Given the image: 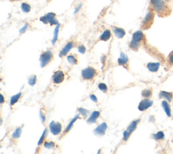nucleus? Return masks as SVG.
<instances>
[{
	"mask_svg": "<svg viewBox=\"0 0 173 154\" xmlns=\"http://www.w3.org/2000/svg\"><path fill=\"white\" fill-rule=\"evenodd\" d=\"M12 1H20V0H10Z\"/></svg>",
	"mask_w": 173,
	"mask_h": 154,
	"instance_id": "43",
	"label": "nucleus"
},
{
	"mask_svg": "<svg viewBox=\"0 0 173 154\" xmlns=\"http://www.w3.org/2000/svg\"><path fill=\"white\" fill-rule=\"evenodd\" d=\"M164 1H166V3H168V2H170V1H172V0H164Z\"/></svg>",
	"mask_w": 173,
	"mask_h": 154,
	"instance_id": "42",
	"label": "nucleus"
},
{
	"mask_svg": "<svg viewBox=\"0 0 173 154\" xmlns=\"http://www.w3.org/2000/svg\"><path fill=\"white\" fill-rule=\"evenodd\" d=\"M160 97L161 98L166 99L168 102H170L172 99V93L168 92L166 91H161L160 93Z\"/></svg>",
	"mask_w": 173,
	"mask_h": 154,
	"instance_id": "20",
	"label": "nucleus"
},
{
	"mask_svg": "<svg viewBox=\"0 0 173 154\" xmlns=\"http://www.w3.org/2000/svg\"><path fill=\"white\" fill-rule=\"evenodd\" d=\"M49 128H50V132H52V134L55 136L58 135V134L62 132V126L61 123L56 122H54V121H52V122H50Z\"/></svg>",
	"mask_w": 173,
	"mask_h": 154,
	"instance_id": "6",
	"label": "nucleus"
},
{
	"mask_svg": "<svg viewBox=\"0 0 173 154\" xmlns=\"http://www.w3.org/2000/svg\"><path fill=\"white\" fill-rule=\"evenodd\" d=\"M28 83L31 86H33L34 85H35L37 83V76L35 75H31L28 79Z\"/></svg>",
	"mask_w": 173,
	"mask_h": 154,
	"instance_id": "29",
	"label": "nucleus"
},
{
	"mask_svg": "<svg viewBox=\"0 0 173 154\" xmlns=\"http://www.w3.org/2000/svg\"><path fill=\"white\" fill-rule=\"evenodd\" d=\"M107 128H108L107 124L105 122H103L94 130L93 132L96 135H104L107 130Z\"/></svg>",
	"mask_w": 173,
	"mask_h": 154,
	"instance_id": "10",
	"label": "nucleus"
},
{
	"mask_svg": "<svg viewBox=\"0 0 173 154\" xmlns=\"http://www.w3.org/2000/svg\"><path fill=\"white\" fill-rule=\"evenodd\" d=\"M40 117H41V122L43 123H44L45 121V116L43 113H42L41 112H40Z\"/></svg>",
	"mask_w": 173,
	"mask_h": 154,
	"instance_id": "38",
	"label": "nucleus"
},
{
	"mask_svg": "<svg viewBox=\"0 0 173 154\" xmlns=\"http://www.w3.org/2000/svg\"><path fill=\"white\" fill-rule=\"evenodd\" d=\"M130 136H131V134H130L127 130H126L125 131H124V132H123V140L124 141H128V139L129 138Z\"/></svg>",
	"mask_w": 173,
	"mask_h": 154,
	"instance_id": "34",
	"label": "nucleus"
},
{
	"mask_svg": "<svg viewBox=\"0 0 173 154\" xmlns=\"http://www.w3.org/2000/svg\"><path fill=\"white\" fill-rule=\"evenodd\" d=\"M153 18H154V13L152 11H149L147 12L146 16H145L142 23V27L143 29H149L152 25Z\"/></svg>",
	"mask_w": 173,
	"mask_h": 154,
	"instance_id": "5",
	"label": "nucleus"
},
{
	"mask_svg": "<svg viewBox=\"0 0 173 154\" xmlns=\"http://www.w3.org/2000/svg\"><path fill=\"white\" fill-rule=\"evenodd\" d=\"M100 116V112L98 111H95L92 112V114L90 115L89 118L87 119V122L89 124H93V123L96 122L97 119H98Z\"/></svg>",
	"mask_w": 173,
	"mask_h": 154,
	"instance_id": "13",
	"label": "nucleus"
},
{
	"mask_svg": "<svg viewBox=\"0 0 173 154\" xmlns=\"http://www.w3.org/2000/svg\"><path fill=\"white\" fill-rule=\"evenodd\" d=\"M74 46V42L73 41H71V42H69L67 43L66 44V46L62 48L61 51L60 52V57H64V56H65L66 55H67V54L69 53V52L71 51L72 50V48H73Z\"/></svg>",
	"mask_w": 173,
	"mask_h": 154,
	"instance_id": "9",
	"label": "nucleus"
},
{
	"mask_svg": "<svg viewBox=\"0 0 173 154\" xmlns=\"http://www.w3.org/2000/svg\"><path fill=\"white\" fill-rule=\"evenodd\" d=\"M98 75L97 71L94 68L89 67L85 68L81 71V76L85 80H91Z\"/></svg>",
	"mask_w": 173,
	"mask_h": 154,
	"instance_id": "4",
	"label": "nucleus"
},
{
	"mask_svg": "<svg viewBox=\"0 0 173 154\" xmlns=\"http://www.w3.org/2000/svg\"><path fill=\"white\" fill-rule=\"evenodd\" d=\"M110 38H111V31L108 29H106L100 36V40L101 41H104V42H107L110 40Z\"/></svg>",
	"mask_w": 173,
	"mask_h": 154,
	"instance_id": "17",
	"label": "nucleus"
},
{
	"mask_svg": "<svg viewBox=\"0 0 173 154\" xmlns=\"http://www.w3.org/2000/svg\"><path fill=\"white\" fill-rule=\"evenodd\" d=\"M54 59V54L52 53L51 50H47V51L43 52L40 56V64L41 67L43 68L46 67L48 64H50L52 62V60Z\"/></svg>",
	"mask_w": 173,
	"mask_h": 154,
	"instance_id": "2",
	"label": "nucleus"
},
{
	"mask_svg": "<svg viewBox=\"0 0 173 154\" xmlns=\"http://www.w3.org/2000/svg\"><path fill=\"white\" fill-rule=\"evenodd\" d=\"M129 46H130V48H131L132 50H135V51H137V50L139 49L140 47V43L135 42H134V41L131 40Z\"/></svg>",
	"mask_w": 173,
	"mask_h": 154,
	"instance_id": "27",
	"label": "nucleus"
},
{
	"mask_svg": "<svg viewBox=\"0 0 173 154\" xmlns=\"http://www.w3.org/2000/svg\"><path fill=\"white\" fill-rule=\"evenodd\" d=\"M98 88L101 91L104 92H106L108 91V86H107V85L104 83H100V84H99Z\"/></svg>",
	"mask_w": 173,
	"mask_h": 154,
	"instance_id": "33",
	"label": "nucleus"
},
{
	"mask_svg": "<svg viewBox=\"0 0 173 154\" xmlns=\"http://www.w3.org/2000/svg\"><path fill=\"white\" fill-rule=\"evenodd\" d=\"M168 60H169V62H170V63L173 65V52L170 54V56H169Z\"/></svg>",
	"mask_w": 173,
	"mask_h": 154,
	"instance_id": "39",
	"label": "nucleus"
},
{
	"mask_svg": "<svg viewBox=\"0 0 173 154\" xmlns=\"http://www.w3.org/2000/svg\"><path fill=\"white\" fill-rule=\"evenodd\" d=\"M90 99H91V100L93 101V102H94V103L98 102V98H97L96 95L91 94L90 95Z\"/></svg>",
	"mask_w": 173,
	"mask_h": 154,
	"instance_id": "37",
	"label": "nucleus"
},
{
	"mask_svg": "<svg viewBox=\"0 0 173 154\" xmlns=\"http://www.w3.org/2000/svg\"><path fill=\"white\" fill-rule=\"evenodd\" d=\"M4 103V99H3V96L2 94H1V103L2 104V103Z\"/></svg>",
	"mask_w": 173,
	"mask_h": 154,
	"instance_id": "41",
	"label": "nucleus"
},
{
	"mask_svg": "<svg viewBox=\"0 0 173 154\" xmlns=\"http://www.w3.org/2000/svg\"><path fill=\"white\" fill-rule=\"evenodd\" d=\"M47 1H50V0H47Z\"/></svg>",
	"mask_w": 173,
	"mask_h": 154,
	"instance_id": "44",
	"label": "nucleus"
},
{
	"mask_svg": "<svg viewBox=\"0 0 173 154\" xmlns=\"http://www.w3.org/2000/svg\"><path fill=\"white\" fill-rule=\"evenodd\" d=\"M78 50H79V52H80V53L85 54V52H86V48H85V46H83V45H81V46H79Z\"/></svg>",
	"mask_w": 173,
	"mask_h": 154,
	"instance_id": "36",
	"label": "nucleus"
},
{
	"mask_svg": "<svg viewBox=\"0 0 173 154\" xmlns=\"http://www.w3.org/2000/svg\"><path fill=\"white\" fill-rule=\"evenodd\" d=\"M113 32L114 35L116 38L121 39L123 38V37L125 36L126 32L124 31V29L122 28H120V27H113Z\"/></svg>",
	"mask_w": 173,
	"mask_h": 154,
	"instance_id": "12",
	"label": "nucleus"
},
{
	"mask_svg": "<svg viewBox=\"0 0 173 154\" xmlns=\"http://www.w3.org/2000/svg\"><path fill=\"white\" fill-rule=\"evenodd\" d=\"M21 10L24 13H28L30 12L31 10V6L28 3H22L21 4Z\"/></svg>",
	"mask_w": 173,
	"mask_h": 154,
	"instance_id": "23",
	"label": "nucleus"
},
{
	"mask_svg": "<svg viewBox=\"0 0 173 154\" xmlns=\"http://www.w3.org/2000/svg\"><path fill=\"white\" fill-rule=\"evenodd\" d=\"M21 134H22V129L20 128H18L15 130V131L13 132L12 135V137L14 139H17L20 137Z\"/></svg>",
	"mask_w": 173,
	"mask_h": 154,
	"instance_id": "25",
	"label": "nucleus"
},
{
	"mask_svg": "<svg viewBox=\"0 0 173 154\" xmlns=\"http://www.w3.org/2000/svg\"><path fill=\"white\" fill-rule=\"evenodd\" d=\"M160 64L159 63H149L147 65V68L149 71L156 72L158 71Z\"/></svg>",
	"mask_w": 173,
	"mask_h": 154,
	"instance_id": "16",
	"label": "nucleus"
},
{
	"mask_svg": "<svg viewBox=\"0 0 173 154\" xmlns=\"http://www.w3.org/2000/svg\"><path fill=\"white\" fill-rule=\"evenodd\" d=\"M162 107H163V110L166 113L167 116L171 117V110L168 102H166V101H163L162 102Z\"/></svg>",
	"mask_w": 173,
	"mask_h": 154,
	"instance_id": "18",
	"label": "nucleus"
},
{
	"mask_svg": "<svg viewBox=\"0 0 173 154\" xmlns=\"http://www.w3.org/2000/svg\"><path fill=\"white\" fill-rule=\"evenodd\" d=\"M65 78V75L64 72L61 70H58L54 73L53 77H52V81L56 84H59L64 81Z\"/></svg>",
	"mask_w": 173,
	"mask_h": 154,
	"instance_id": "7",
	"label": "nucleus"
},
{
	"mask_svg": "<svg viewBox=\"0 0 173 154\" xmlns=\"http://www.w3.org/2000/svg\"><path fill=\"white\" fill-rule=\"evenodd\" d=\"M44 147L47 148V149H54V147H55V143H54V142L52 141H45L43 144Z\"/></svg>",
	"mask_w": 173,
	"mask_h": 154,
	"instance_id": "30",
	"label": "nucleus"
},
{
	"mask_svg": "<svg viewBox=\"0 0 173 154\" xmlns=\"http://www.w3.org/2000/svg\"><path fill=\"white\" fill-rule=\"evenodd\" d=\"M141 95H142V97H145V98L148 99L149 97H151V95H152V92H151V90H148V89L143 90L142 92H141Z\"/></svg>",
	"mask_w": 173,
	"mask_h": 154,
	"instance_id": "28",
	"label": "nucleus"
},
{
	"mask_svg": "<svg viewBox=\"0 0 173 154\" xmlns=\"http://www.w3.org/2000/svg\"><path fill=\"white\" fill-rule=\"evenodd\" d=\"M67 60L71 65H77L78 63L77 58L74 55H72V54L67 56Z\"/></svg>",
	"mask_w": 173,
	"mask_h": 154,
	"instance_id": "24",
	"label": "nucleus"
},
{
	"mask_svg": "<svg viewBox=\"0 0 173 154\" xmlns=\"http://www.w3.org/2000/svg\"><path fill=\"white\" fill-rule=\"evenodd\" d=\"M128 62H129V57H128L125 54L121 52V53H120V58L118 59V65L124 67L126 65H127Z\"/></svg>",
	"mask_w": 173,
	"mask_h": 154,
	"instance_id": "14",
	"label": "nucleus"
},
{
	"mask_svg": "<svg viewBox=\"0 0 173 154\" xmlns=\"http://www.w3.org/2000/svg\"><path fill=\"white\" fill-rule=\"evenodd\" d=\"M140 121H141V120L139 119V120H136L133 121V122L130 124V125L128 126V128L127 129V131L129 132L130 134H131L136 130V128H137V127L138 124H139V122H140Z\"/></svg>",
	"mask_w": 173,
	"mask_h": 154,
	"instance_id": "15",
	"label": "nucleus"
},
{
	"mask_svg": "<svg viewBox=\"0 0 173 154\" xmlns=\"http://www.w3.org/2000/svg\"><path fill=\"white\" fill-rule=\"evenodd\" d=\"M153 138H154L155 140H162L164 139V132H163L162 131H159L157 132L156 134H153Z\"/></svg>",
	"mask_w": 173,
	"mask_h": 154,
	"instance_id": "26",
	"label": "nucleus"
},
{
	"mask_svg": "<svg viewBox=\"0 0 173 154\" xmlns=\"http://www.w3.org/2000/svg\"><path fill=\"white\" fill-rule=\"evenodd\" d=\"M78 112H79V114L82 115V116L84 117L85 118H86V117L87 116V115H88V114H89V111L87 110L86 109L83 108V107H80V108L78 109Z\"/></svg>",
	"mask_w": 173,
	"mask_h": 154,
	"instance_id": "32",
	"label": "nucleus"
},
{
	"mask_svg": "<svg viewBox=\"0 0 173 154\" xmlns=\"http://www.w3.org/2000/svg\"><path fill=\"white\" fill-rule=\"evenodd\" d=\"M151 5L155 12L158 14L159 16H167L170 12V9L164 0H159Z\"/></svg>",
	"mask_w": 173,
	"mask_h": 154,
	"instance_id": "1",
	"label": "nucleus"
},
{
	"mask_svg": "<svg viewBox=\"0 0 173 154\" xmlns=\"http://www.w3.org/2000/svg\"><path fill=\"white\" fill-rule=\"evenodd\" d=\"M60 24L58 25L55 28V29H54V38H53V39H52V44H53V45H55V44L58 40V34H59V31H60Z\"/></svg>",
	"mask_w": 173,
	"mask_h": 154,
	"instance_id": "21",
	"label": "nucleus"
},
{
	"mask_svg": "<svg viewBox=\"0 0 173 154\" xmlns=\"http://www.w3.org/2000/svg\"><path fill=\"white\" fill-rule=\"evenodd\" d=\"M79 118H80V116H79V114H77V116H76L75 118H74L73 120H72L71 122H70V123L69 124V125L67 126V127L66 128V129L64 130V134H66L67 133V132H69L70 130H71V128H73V126L74 125V124H75V122L77 121L78 119H79Z\"/></svg>",
	"mask_w": 173,
	"mask_h": 154,
	"instance_id": "19",
	"label": "nucleus"
},
{
	"mask_svg": "<svg viewBox=\"0 0 173 154\" xmlns=\"http://www.w3.org/2000/svg\"><path fill=\"white\" fill-rule=\"evenodd\" d=\"M47 129L45 128V129L44 130L43 132L42 136H41L39 141H38V145H42L43 143V141H44L45 138V136H47Z\"/></svg>",
	"mask_w": 173,
	"mask_h": 154,
	"instance_id": "31",
	"label": "nucleus"
},
{
	"mask_svg": "<svg viewBox=\"0 0 173 154\" xmlns=\"http://www.w3.org/2000/svg\"><path fill=\"white\" fill-rule=\"evenodd\" d=\"M81 7H82V3H80V4L79 5V6H78L77 8V9L75 10V14H76V13H77L78 12H79V10H80V9L81 8Z\"/></svg>",
	"mask_w": 173,
	"mask_h": 154,
	"instance_id": "40",
	"label": "nucleus"
},
{
	"mask_svg": "<svg viewBox=\"0 0 173 154\" xmlns=\"http://www.w3.org/2000/svg\"><path fill=\"white\" fill-rule=\"evenodd\" d=\"M21 96H22V93L21 92H19L18 93V94L14 95V96H12L11 97L10 99V105L11 106H13L14 105L16 104L18 101H19V99H20V98L21 97Z\"/></svg>",
	"mask_w": 173,
	"mask_h": 154,
	"instance_id": "22",
	"label": "nucleus"
},
{
	"mask_svg": "<svg viewBox=\"0 0 173 154\" xmlns=\"http://www.w3.org/2000/svg\"><path fill=\"white\" fill-rule=\"evenodd\" d=\"M152 105L153 101L146 98L140 102L139 106H138V110L141 111V112H143V111L147 110L149 107L152 106Z\"/></svg>",
	"mask_w": 173,
	"mask_h": 154,
	"instance_id": "8",
	"label": "nucleus"
},
{
	"mask_svg": "<svg viewBox=\"0 0 173 154\" xmlns=\"http://www.w3.org/2000/svg\"><path fill=\"white\" fill-rule=\"evenodd\" d=\"M56 14L54 12H49L45 15L43 16H41L40 18V21L43 23L44 24H49L52 26V25H59L58 21L56 18Z\"/></svg>",
	"mask_w": 173,
	"mask_h": 154,
	"instance_id": "3",
	"label": "nucleus"
},
{
	"mask_svg": "<svg viewBox=\"0 0 173 154\" xmlns=\"http://www.w3.org/2000/svg\"><path fill=\"white\" fill-rule=\"evenodd\" d=\"M28 28V23H26V24H25L24 26L20 29V34H24V33L26 32V31L27 30V29Z\"/></svg>",
	"mask_w": 173,
	"mask_h": 154,
	"instance_id": "35",
	"label": "nucleus"
},
{
	"mask_svg": "<svg viewBox=\"0 0 173 154\" xmlns=\"http://www.w3.org/2000/svg\"><path fill=\"white\" fill-rule=\"evenodd\" d=\"M144 34H143V33L141 31H136L133 34L132 40L135 42L140 43L144 39Z\"/></svg>",
	"mask_w": 173,
	"mask_h": 154,
	"instance_id": "11",
	"label": "nucleus"
}]
</instances>
